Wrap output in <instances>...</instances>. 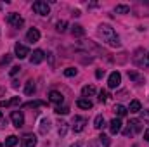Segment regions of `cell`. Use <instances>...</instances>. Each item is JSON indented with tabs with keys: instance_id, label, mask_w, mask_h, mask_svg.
<instances>
[{
	"instance_id": "obj_37",
	"label": "cell",
	"mask_w": 149,
	"mask_h": 147,
	"mask_svg": "<svg viewBox=\"0 0 149 147\" xmlns=\"http://www.w3.org/2000/svg\"><path fill=\"white\" fill-rule=\"evenodd\" d=\"M144 118H146V119H149V111H144Z\"/></svg>"
},
{
	"instance_id": "obj_34",
	"label": "cell",
	"mask_w": 149,
	"mask_h": 147,
	"mask_svg": "<svg viewBox=\"0 0 149 147\" xmlns=\"http://www.w3.org/2000/svg\"><path fill=\"white\" fill-rule=\"evenodd\" d=\"M19 69H21L19 66H14V68L10 69V74H12V76H14V74H17V73H19Z\"/></svg>"
},
{
	"instance_id": "obj_15",
	"label": "cell",
	"mask_w": 149,
	"mask_h": 147,
	"mask_svg": "<svg viewBox=\"0 0 149 147\" xmlns=\"http://www.w3.org/2000/svg\"><path fill=\"white\" fill-rule=\"evenodd\" d=\"M76 106H78L80 109H92V106H94V104H92L88 99H80V101L76 102Z\"/></svg>"
},
{
	"instance_id": "obj_18",
	"label": "cell",
	"mask_w": 149,
	"mask_h": 147,
	"mask_svg": "<svg viewBox=\"0 0 149 147\" xmlns=\"http://www.w3.org/2000/svg\"><path fill=\"white\" fill-rule=\"evenodd\" d=\"M71 33H73V37H83V35H85V30H83V26L74 24L73 30H71Z\"/></svg>"
},
{
	"instance_id": "obj_42",
	"label": "cell",
	"mask_w": 149,
	"mask_h": 147,
	"mask_svg": "<svg viewBox=\"0 0 149 147\" xmlns=\"http://www.w3.org/2000/svg\"><path fill=\"white\" fill-rule=\"evenodd\" d=\"M134 147H137V146H134Z\"/></svg>"
},
{
	"instance_id": "obj_1",
	"label": "cell",
	"mask_w": 149,
	"mask_h": 147,
	"mask_svg": "<svg viewBox=\"0 0 149 147\" xmlns=\"http://www.w3.org/2000/svg\"><path fill=\"white\" fill-rule=\"evenodd\" d=\"M97 33H99V37L102 38L108 45H111V47H120V38H118V35L114 33V30H113L109 24H101L99 30H97Z\"/></svg>"
},
{
	"instance_id": "obj_22",
	"label": "cell",
	"mask_w": 149,
	"mask_h": 147,
	"mask_svg": "<svg viewBox=\"0 0 149 147\" xmlns=\"http://www.w3.org/2000/svg\"><path fill=\"white\" fill-rule=\"evenodd\" d=\"M114 12L116 14H128L130 12V7L128 5H116L114 7Z\"/></svg>"
},
{
	"instance_id": "obj_17",
	"label": "cell",
	"mask_w": 149,
	"mask_h": 147,
	"mask_svg": "<svg viewBox=\"0 0 149 147\" xmlns=\"http://www.w3.org/2000/svg\"><path fill=\"white\" fill-rule=\"evenodd\" d=\"M49 130H50V123H49V119H42V123H40V133L45 135Z\"/></svg>"
},
{
	"instance_id": "obj_23",
	"label": "cell",
	"mask_w": 149,
	"mask_h": 147,
	"mask_svg": "<svg viewBox=\"0 0 149 147\" xmlns=\"http://www.w3.org/2000/svg\"><path fill=\"white\" fill-rule=\"evenodd\" d=\"M94 126L97 128V130H101V128H104V118L99 114V116H95V119H94Z\"/></svg>"
},
{
	"instance_id": "obj_33",
	"label": "cell",
	"mask_w": 149,
	"mask_h": 147,
	"mask_svg": "<svg viewBox=\"0 0 149 147\" xmlns=\"http://www.w3.org/2000/svg\"><path fill=\"white\" fill-rule=\"evenodd\" d=\"M66 125H68V123H61V128H59V133H61V135L66 133Z\"/></svg>"
},
{
	"instance_id": "obj_19",
	"label": "cell",
	"mask_w": 149,
	"mask_h": 147,
	"mask_svg": "<svg viewBox=\"0 0 149 147\" xmlns=\"http://www.w3.org/2000/svg\"><path fill=\"white\" fill-rule=\"evenodd\" d=\"M35 90H37V87H35V83L30 80L28 83H26V88H24V92H26V95H33L35 94Z\"/></svg>"
},
{
	"instance_id": "obj_32",
	"label": "cell",
	"mask_w": 149,
	"mask_h": 147,
	"mask_svg": "<svg viewBox=\"0 0 149 147\" xmlns=\"http://www.w3.org/2000/svg\"><path fill=\"white\" fill-rule=\"evenodd\" d=\"M10 59H12V55H10V54H5V57L2 59V64H9V62H10Z\"/></svg>"
},
{
	"instance_id": "obj_12",
	"label": "cell",
	"mask_w": 149,
	"mask_h": 147,
	"mask_svg": "<svg viewBox=\"0 0 149 147\" xmlns=\"http://www.w3.org/2000/svg\"><path fill=\"white\" fill-rule=\"evenodd\" d=\"M26 40H28L30 43H35V42H38V40H40V31H38L37 28H31V30L26 33Z\"/></svg>"
},
{
	"instance_id": "obj_26",
	"label": "cell",
	"mask_w": 149,
	"mask_h": 147,
	"mask_svg": "<svg viewBox=\"0 0 149 147\" xmlns=\"http://www.w3.org/2000/svg\"><path fill=\"white\" fill-rule=\"evenodd\" d=\"M45 102L43 101H33V102H28V104H24L23 107H40V106H43Z\"/></svg>"
},
{
	"instance_id": "obj_13",
	"label": "cell",
	"mask_w": 149,
	"mask_h": 147,
	"mask_svg": "<svg viewBox=\"0 0 149 147\" xmlns=\"http://www.w3.org/2000/svg\"><path fill=\"white\" fill-rule=\"evenodd\" d=\"M128 128L132 130V133H139V132L142 130V123H141V119H130Z\"/></svg>"
},
{
	"instance_id": "obj_3",
	"label": "cell",
	"mask_w": 149,
	"mask_h": 147,
	"mask_svg": "<svg viewBox=\"0 0 149 147\" xmlns=\"http://www.w3.org/2000/svg\"><path fill=\"white\" fill-rule=\"evenodd\" d=\"M7 23H9L10 26H14V28H21V26L24 24V19H23L19 14H16V12H10V14L7 16Z\"/></svg>"
},
{
	"instance_id": "obj_38",
	"label": "cell",
	"mask_w": 149,
	"mask_h": 147,
	"mask_svg": "<svg viewBox=\"0 0 149 147\" xmlns=\"http://www.w3.org/2000/svg\"><path fill=\"white\" fill-rule=\"evenodd\" d=\"M71 147H80V146H78V144H76V146H71Z\"/></svg>"
},
{
	"instance_id": "obj_25",
	"label": "cell",
	"mask_w": 149,
	"mask_h": 147,
	"mask_svg": "<svg viewBox=\"0 0 149 147\" xmlns=\"http://www.w3.org/2000/svg\"><path fill=\"white\" fill-rule=\"evenodd\" d=\"M128 78L134 80V81H137V83H142V81H144V78H142L141 74H137L135 71H128Z\"/></svg>"
},
{
	"instance_id": "obj_27",
	"label": "cell",
	"mask_w": 149,
	"mask_h": 147,
	"mask_svg": "<svg viewBox=\"0 0 149 147\" xmlns=\"http://www.w3.org/2000/svg\"><path fill=\"white\" fill-rule=\"evenodd\" d=\"M66 26H68V23L66 21H57V24H56V28H57V31H66Z\"/></svg>"
},
{
	"instance_id": "obj_24",
	"label": "cell",
	"mask_w": 149,
	"mask_h": 147,
	"mask_svg": "<svg viewBox=\"0 0 149 147\" xmlns=\"http://www.w3.org/2000/svg\"><path fill=\"white\" fill-rule=\"evenodd\" d=\"M16 144H17V137H16V135H9V137L5 139V146L7 147H14Z\"/></svg>"
},
{
	"instance_id": "obj_16",
	"label": "cell",
	"mask_w": 149,
	"mask_h": 147,
	"mask_svg": "<svg viewBox=\"0 0 149 147\" xmlns=\"http://www.w3.org/2000/svg\"><path fill=\"white\" fill-rule=\"evenodd\" d=\"M95 94V88L92 87V85H85L83 88H81V95L83 97H90V95H94Z\"/></svg>"
},
{
	"instance_id": "obj_39",
	"label": "cell",
	"mask_w": 149,
	"mask_h": 147,
	"mask_svg": "<svg viewBox=\"0 0 149 147\" xmlns=\"http://www.w3.org/2000/svg\"><path fill=\"white\" fill-rule=\"evenodd\" d=\"M0 121H2V112H0Z\"/></svg>"
},
{
	"instance_id": "obj_4",
	"label": "cell",
	"mask_w": 149,
	"mask_h": 147,
	"mask_svg": "<svg viewBox=\"0 0 149 147\" xmlns=\"http://www.w3.org/2000/svg\"><path fill=\"white\" fill-rule=\"evenodd\" d=\"M10 119H12V125H14L16 128H21V126L24 125V116H23L21 111H12Z\"/></svg>"
},
{
	"instance_id": "obj_14",
	"label": "cell",
	"mask_w": 149,
	"mask_h": 147,
	"mask_svg": "<svg viewBox=\"0 0 149 147\" xmlns=\"http://www.w3.org/2000/svg\"><path fill=\"white\" fill-rule=\"evenodd\" d=\"M21 104V99L19 97H14L10 101H2L0 102V107H10V106H19Z\"/></svg>"
},
{
	"instance_id": "obj_2",
	"label": "cell",
	"mask_w": 149,
	"mask_h": 147,
	"mask_svg": "<svg viewBox=\"0 0 149 147\" xmlns=\"http://www.w3.org/2000/svg\"><path fill=\"white\" fill-rule=\"evenodd\" d=\"M33 10H35L37 14H40V16H49L50 7H49L47 2H43V0H37V2H33Z\"/></svg>"
},
{
	"instance_id": "obj_20",
	"label": "cell",
	"mask_w": 149,
	"mask_h": 147,
	"mask_svg": "<svg viewBox=\"0 0 149 147\" xmlns=\"http://www.w3.org/2000/svg\"><path fill=\"white\" fill-rule=\"evenodd\" d=\"M141 107H142V106H141V102H139V101H132V102H130V106H128V111H130V112H139Z\"/></svg>"
},
{
	"instance_id": "obj_35",
	"label": "cell",
	"mask_w": 149,
	"mask_h": 147,
	"mask_svg": "<svg viewBox=\"0 0 149 147\" xmlns=\"http://www.w3.org/2000/svg\"><path fill=\"white\" fill-rule=\"evenodd\" d=\"M104 76V69H97L95 71V78H102Z\"/></svg>"
},
{
	"instance_id": "obj_31",
	"label": "cell",
	"mask_w": 149,
	"mask_h": 147,
	"mask_svg": "<svg viewBox=\"0 0 149 147\" xmlns=\"http://www.w3.org/2000/svg\"><path fill=\"white\" fill-rule=\"evenodd\" d=\"M99 139H101V144H102V147H109V139H108V135H101Z\"/></svg>"
},
{
	"instance_id": "obj_40",
	"label": "cell",
	"mask_w": 149,
	"mask_h": 147,
	"mask_svg": "<svg viewBox=\"0 0 149 147\" xmlns=\"http://www.w3.org/2000/svg\"><path fill=\"white\" fill-rule=\"evenodd\" d=\"M148 64H149V55H148Z\"/></svg>"
},
{
	"instance_id": "obj_11",
	"label": "cell",
	"mask_w": 149,
	"mask_h": 147,
	"mask_svg": "<svg viewBox=\"0 0 149 147\" xmlns=\"http://www.w3.org/2000/svg\"><path fill=\"white\" fill-rule=\"evenodd\" d=\"M37 146V137L35 135H26L21 140V147H35Z\"/></svg>"
},
{
	"instance_id": "obj_41",
	"label": "cell",
	"mask_w": 149,
	"mask_h": 147,
	"mask_svg": "<svg viewBox=\"0 0 149 147\" xmlns=\"http://www.w3.org/2000/svg\"><path fill=\"white\" fill-rule=\"evenodd\" d=\"M0 147H5V146H2V144H0Z\"/></svg>"
},
{
	"instance_id": "obj_6",
	"label": "cell",
	"mask_w": 149,
	"mask_h": 147,
	"mask_svg": "<svg viewBox=\"0 0 149 147\" xmlns=\"http://www.w3.org/2000/svg\"><path fill=\"white\" fill-rule=\"evenodd\" d=\"M14 52H16V57H19V59H24V57H28V55H30L28 47H24V45H21V43H16Z\"/></svg>"
},
{
	"instance_id": "obj_7",
	"label": "cell",
	"mask_w": 149,
	"mask_h": 147,
	"mask_svg": "<svg viewBox=\"0 0 149 147\" xmlns=\"http://www.w3.org/2000/svg\"><path fill=\"white\" fill-rule=\"evenodd\" d=\"M87 125V119L83 116H74L73 118V130L74 132H81Z\"/></svg>"
},
{
	"instance_id": "obj_30",
	"label": "cell",
	"mask_w": 149,
	"mask_h": 147,
	"mask_svg": "<svg viewBox=\"0 0 149 147\" xmlns=\"http://www.w3.org/2000/svg\"><path fill=\"white\" fill-rule=\"evenodd\" d=\"M108 99H109L108 92H106V90H101V92H99V101H101V102H106Z\"/></svg>"
},
{
	"instance_id": "obj_9",
	"label": "cell",
	"mask_w": 149,
	"mask_h": 147,
	"mask_svg": "<svg viewBox=\"0 0 149 147\" xmlns=\"http://www.w3.org/2000/svg\"><path fill=\"white\" fill-rule=\"evenodd\" d=\"M43 59H45V54H43V50L37 49V50L31 54V57H30V62H31V64H40Z\"/></svg>"
},
{
	"instance_id": "obj_8",
	"label": "cell",
	"mask_w": 149,
	"mask_h": 147,
	"mask_svg": "<svg viewBox=\"0 0 149 147\" xmlns=\"http://www.w3.org/2000/svg\"><path fill=\"white\" fill-rule=\"evenodd\" d=\"M109 132H111L113 135H116V133L121 132V119L120 118H113L111 121H109Z\"/></svg>"
},
{
	"instance_id": "obj_10",
	"label": "cell",
	"mask_w": 149,
	"mask_h": 147,
	"mask_svg": "<svg viewBox=\"0 0 149 147\" xmlns=\"http://www.w3.org/2000/svg\"><path fill=\"white\" fill-rule=\"evenodd\" d=\"M49 101H50V102H54V104H63L64 95H63L61 92H57V90H52V92L49 94Z\"/></svg>"
},
{
	"instance_id": "obj_5",
	"label": "cell",
	"mask_w": 149,
	"mask_h": 147,
	"mask_svg": "<svg viewBox=\"0 0 149 147\" xmlns=\"http://www.w3.org/2000/svg\"><path fill=\"white\" fill-rule=\"evenodd\" d=\"M120 83H121V74L118 73V71H113L109 74V80H108V87L109 88H118Z\"/></svg>"
},
{
	"instance_id": "obj_21",
	"label": "cell",
	"mask_w": 149,
	"mask_h": 147,
	"mask_svg": "<svg viewBox=\"0 0 149 147\" xmlns=\"http://www.w3.org/2000/svg\"><path fill=\"white\" fill-rule=\"evenodd\" d=\"M114 112L121 118V116H125V114L128 112V109H127L125 106H121V104H116V106H114Z\"/></svg>"
},
{
	"instance_id": "obj_29",
	"label": "cell",
	"mask_w": 149,
	"mask_h": 147,
	"mask_svg": "<svg viewBox=\"0 0 149 147\" xmlns=\"http://www.w3.org/2000/svg\"><path fill=\"white\" fill-rule=\"evenodd\" d=\"M76 73H78V71H76L74 68H66V69H64V76H68V78L76 76Z\"/></svg>"
},
{
	"instance_id": "obj_36",
	"label": "cell",
	"mask_w": 149,
	"mask_h": 147,
	"mask_svg": "<svg viewBox=\"0 0 149 147\" xmlns=\"http://www.w3.org/2000/svg\"><path fill=\"white\" fill-rule=\"evenodd\" d=\"M144 139H146V140H148V142H149V130H148V132H146V133H144Z\"/></svg>"
},
{
	"instance_id": "obj_28",
	"label": "cell",
	"mask_w": 149,
	"mask_h": 147,
	"mask_svg": "<svg viewBox=\"0 0 149 147\" xmlns=\"http://www.w3.org/2000/svg\"><path fill=\"white\" fill-rule=\"evenodd\" d=\"M56 112H57V114H68V112H70V107H68V106H57V107H56Z\"/></svg>"
}]
</instances>
